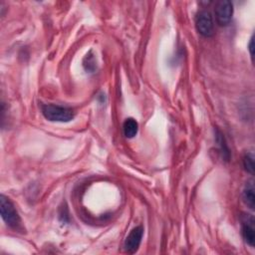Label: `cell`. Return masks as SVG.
Wrapping results in <instances>:
<instances>
[{
    "instance_id": "cell-5",
    "label": "cell",
    "mask_w": 255,
    "mask_h": 255,
    "mask_svg": "<svg viewBox=\"0 0 255 255\" xmlns=\"http://www.w3.org/2000/svg\"><path fill=\"white\" fill-rule=\"evenodd\" d=\"M143 235V228L141 226L134 227L125 240L124 248L128 253H134L140 244Z\"/></svg>"
},
{
    "instance_id": "cell-1",
    "label": "cell",
    "mask_w": 255,
    "mask_h": 255,
    "mask_svg": "<svg viewBox=\"0 0 255 255\" xmlns=\"http://www.w3.org/2000/svg\"><path fill=\"white\" fill-rule=\"evenodd\" d=\"M41 111L43 116L51 122H61L67 123L74 119L75 113L72 109L67 107H62L59 105L46 104L41 106Z\"/></svg>"
},
{
    "instance_id": "cell-9",
    "label": "cell",
    "mask_w": 255,
    "mask_h": 255,
    "mask_svg": "<svg viewBox=\"0 0 255 255\" xmlns=\"http://www.w3.org/2000/svg\"><path fill=\"white\" fill-rule=\"evenodd\" d=\"M215 135H216V137H215L216 142L218 143V145L220 147V150L222 152L223 157L226 158V160H228V158H229V149H228V146L226 144V141H225V138H224L223 134L219 130H216Z\"/></svg>"
},
{
    "instance_id": "cell-8",
    "label": "cell",
    "mask_w": 255,
    "mask_h": 255,
    "mask_svg": "<svg viewBox=\"0 0 255 255\" xmlns=\"http://www.w3.org/2000/svg\"><path fill=\"white\" fill-rule=\"evenodd\" d=\"M123 129H124V134L127 137H128V138L133 137L137 133V129H138L137 122L132 118L127 119L124 123Z\"/></svg>"
},
{
    "instance_id": "cell-4",
    "label": "cell",
    "mask_w": 255,
    "mask_h": 255,
    "mask_svg": "<svg viewBox=\"0 0 255 255\" xmlns=\"http://www.w3.org/2000/svg\"><path fill=\"white\" fill-rule=\"evenodd\" d=\"M215 19L220 26H226L230 23L233 15V5L228 0L217 2L215 6Z\"/></svg>"
},
{
    "instance_id": "cell-11",
    "label": "cell",
    "mask_w": 255,
    "mask_h": 255,
    "mask_svg": "<svg viewBox=\"0 0 255 255\" xmlns=\"http://www.w3.org/2000/svg\"><path fill=\"white\" fill-rule=\"evenodd\" d=\"M95 59L94 57L91 55V53L87 54V56L85 57V60H84V67L86 68L87 71H90V72H93L96 68V64H95Z\"/></svg>"
},
{
    "instance_id": "cell-12",
    "label": "cell",
    "mask_w": 255,
    "mask_h": 255,
    "mask_svg": "<svg viewBox=\"0 0 255 255\" xmlns=\"http://www.w3.org/2000/svg\"><path fill=\"white\" fill-rule=\"evenodd\" d=\"M248 50H249V53H250V57H251V59H252V61H253V58H254V53H253V51H254V39H253V36L251 37V39H250V42H249V45H248Z\"/></svg>"
},
{
    "instance_id": "cell-10",
    "label": "cell",
    "mask_w": 255,
    "mask_h": 255,
    "mask_svg": "<svg viewBox=\"0 0 255 255\" xmlns=\"http://www.w3.org/2000/svg\"><path fill=\"white\" fill-rule=\"evenodd\" d=\"M243 166L247 172L254 173V155L252 152H247L243 156Z\"/></svg>"
},
{
    "instance_id": "cell-7",
    "label": "cell",
    "mask_w": 255,
    "mask_h": 255,
    "mask_svg": "<svg viewBox=\"0 0 255 255\" xmlns=\"http://www.w3.org/2000/svg\"><path fill=\"white\" fill-rule=\"evenodd\" d=\"M242 199H243V202L250 209H254V207H255V195H254V184H253L252 180H249L245 183V186L242 190Z\"/></svg>"
},
{
    "instance_id": "cell-3",
    "label": "cell",
    "mask_w": 255,
    "mask_h": 255,
    "mask_svg": "<svg viewBox=\"0 0 255 255\" xmlns=\"http://www.w3.org/2000/svg\"><path fill=\"white\" fill-rule=\"evenodd\" d=\"M195 27L200 35L211 37L214 34V22L211 13L207 10L198 11L195 15Z\"/></svg>"
},
{
    "instance_id": "cell-6",
    "label": "cell",
    "mask_w": 255,
    "mask_h": 255,
    "mask_svg": "<svg viewBox=\"0 0 255 255\" xmlns=\"http://www.w3.org/2000/svg\"><path fill=\"white\" fill-rule=\"evenodd\" d=\"M241 230H242V236L245 242L251 247H253L255 242V233H254V217L252 215L247 214L242 218Z\"/></svg>"
},
{
    "instance_id": "cell-2",
    "label": "cell",
    "mask_w": 255,
    "mask_h": 255,
    "mask_svg": "<svg viewBox=\"0 0 255 255\" xmlns=\"http://www.w3.org/2000/svg\"><path fill=\"white\" fill-rule=\"evenodd\" d=\"M0 210L2 219L9 227L17 228L20 225L21 219L14 204L3 194L0 196Z\"/></svg>"
}]
</instances>
